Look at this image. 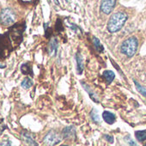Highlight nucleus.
Returning <instances> with one entry per match:
<instances>
[{
  "instance_id": "obj_22",
  "label": "nucleus",
  "mask_w": 146,
  "mask_h": 146,
  "mask_svg": "<svg viewBox=\"0 0 146 146\" xmlns=\"http://www.w3.org/2000/svg\"><path fill=\"white\" fill-rule=\"evenodd\" d=\"M129 143H130L131 146H137V144H136L132 140H130V141H129Z\"/></svg>"
},
{
  "instance_id": "obj_18",
  "label": "nucleus",
  "mask_w": 146,
  "mask_h": 146,
  "mask_svg": "<svg viewBox=\"0 0 146 146\" xmlns=\"http://www.w3.org/2000/svg\"><path fill=\"white\" fill-rule=\"evenodd\" d=\"M133 82H134V84H135V86H136V88H137V90H138V92L141 94V95H143V96H145L146 97V89H144L143 87H142L136 80H133Z\"/></svg>"
},
{
  "instance_id": "obj_2",
  "label": "nucleus",
  "mask_w": 146,
  "mask_h": 146,
  "mask_svg": "<svg viewBox=\"0 0 146 146\" xmlns=\"http://www.w3.org/2000/svg\"><path fill=\"white\" fill-rule=\"evenodd\" d=\"M15 42L11 37L10 32L5 35H0V58H5L16 47Z\"/></svg>"
},
{
  "instance_id": "obj_1",
  "label": "nucleus",
  "mask_w": 146,
  "mask_h": 146,
  "mask_svg": "<svg viewBox=\"0 0 146 146\" xmlns=\"http://www.w3.org/2000/svg\"><path fill=\"white\" fill-rule=\"evenodd\" d=\"M127 21V15L124 12H116L111 16L108 23V30L110 33H116L119 31L125 22Z\"/></svg>"
},
{
  "instance_id": "obj_12",
  "label": "nucleus",
  "mask_w": 146,
  "mask_h": 146,
  "mask_svg": "<svg viewBox=\"0 0 146 146\" xmlns=\"http://www.w3.org/2000/svg\"><path fill=\"white\" fill-rule=\"evenodd\" d=\"M102 76H103V78H104V79L106 80V82H107L108 84H110L113 81V79H114V78H115L114 72L112 71V70H105V71L103 72Z\"/></svg>"
},
{
  "instance_id": "obj_15",
  "label": "nucleus",
  "mask_w": 146,
  "mask_h": 146,
  "mask_svg": "<svg viewBox=\"0 0 146 146\" xmlns=\"http://www.w3.org/2000/svg\"><path fill=\"white\" fill-rule=\"evenodd\" d=\"M135 137L139 142H143L144 140H146V130L137 131L135 132Z\"/></svg>"
},
{
  "instance_id": "obj_25",
  "label": "nucleus",
  "mask_w": 146,
  "mask_h": 146,
  "mask_svg": "<svg viewBox=\"0 0 146 146\" xmlns=\"http://www.w3.org/2000/svg\"><path fill=\"white\" fill-rule=\"evenodd\" d=\"M60 146H69V145H60Z\"/></svg>"
},
{
  "instance_id": "obj_27",
  "label": "nucleus",
  "mask_w": 146,
  "mask_h": 146,
  "mask_svg": "<svg viewBox=\"0 0 146 146\" xmlns=\"http://www.w3.org/2000/svg\"><path fill=\"white\" fill-rule=\"evenodd\" d=\"M65 1H68V0H65Z\"/></svg>"
},
{
  "instance_id": "obj_16",
  "label": "nucleus",
  "mask_w": 146,
  "mask_h": 146,
  "mask_svg": "<svg viewBox=\"0 0 146 146\" xmlns=\"http://www.w3.org/2000/svg\"><path fill=\"white\" fill-rule=\"evenodd\" d=\"M83 87L85 89V90L89 93V95L90 96V98L94 101V102H99V99H98V97L93 93V91L91 90H90V87L86 84H83Z\"/></svg>"
},
{
  "instance_id": "obj_21",
  "label": "nucleus",
  "mask_w": 146,
  "mask_h": 146,
  "mask_svg": "<svg viewBox=\"0 0 146 146\" xmlns=\"http://www.w3.org/2000/svg\"><path fill=\"white\" fill-rule=\"evenodd\" d=\"M104 137L109 142V143H113V137L112 136H109V135H105Z\"/></svg>"
},
{
  "instance_id": "obj_7",
  "label": "nucleus",
  "mask_w": 146,
  "mask_h": 146,
  "mask_svg": "<svg viewBox=\"0 0 146 146\" xmlns=\"http://www.w3.org/2000/svg\"><path fill=\"white\" fill-rule=\"evenodd\" d=\"M21 137H22V139L23 140V142L28 146H38V143L35 142V140L34 139L31 133H29L28 131H23L21 133Z\"/></svg>"
},
{
  "instance_id": "obj_17",
  "label": "nucleus",
  "mask_w": 146,
  "mask_h": 146,
  "mask_svg": "<svg viewBox=\"0 0 146 146\" xmlns=\"http://www.w3.org/2000/svg\"><path fill=\"white\" fill-rule=\"evenodd\" d=\"M93 43H94V46H95L96 49L98 52H102L104 50V47H103V46L101 44V42H100L99 39H97L96 37H93Z\"/></svg>"
},
{
  "instance_id": "obj_11",
  "label": "nucleus",
  "mask_w": 146,
  "mask_h": 146,
  "mask_svg": "<svg viewBox=\"0 0 146 146\" xmlns=\"http://www.w3.org/2000/svg\"><path fill=\"white\" fill-rule=\"evenodd\" d=\"M57 49H58V41L55 38L52 39L50 43H49V47H48V52L50 55H55L57 53Z\"/></svg>"
},
{
  "instance_id": "obj_13",
  "label": "nucleus",
  "mask_w": 146,
  "mask_h": 146,
  "mask_svg": "<svg viewBox=\"0 0 146 146\" xmlns=\"http://www.w3.org/2000/svg\"><path fill=\"white\" fill-rule=\"evenodd\" d=\"M21 71L23 74L24 75H30L33 76V71H32V68L29 65V64L28 63H24L21 65Z\"/></svg>"
},
{
  "instance_id": "obj_10",
  "label": "nucleus",
  "mask_w": 146,
  "mask_h": 146,
  "mask_svg": "<svg viewBox=\"0 0 146 146\" xmlns=\"http://www.w3.org/2000/svg\"><path fill=\"white\" fill-rule=\"evenodd\" d=\"M102 118H103V119L105 120V122H107V123L109 124V125L113 124V123L115 122V120H116L115 115H114L113 113L108 112V111L103 112V113H102Z\"/></svg>"
},
{
  "instance_id": "obj_23",
  "label": "nucleus",
  "mask_w": 146,
  "mask_h": 146,
  "mask_svg": "<svg viewBox=\"0 0 146 146\" xmlns=\"http://www.w3.org/2000/svg\"><path fill=\"white\" fill-rule=\"evenodd\" d=\"M5 68H6V64L0 63V69H5Z\"/></svg>"
},
{
  "instance_id": "obj_20",
  "label": "nucleus",
  "mask_w": 146,
  "mask_h": 146,
  "mask_svg": "<svg viewBox=\"0 0 146 146\" xmlns=\"http://www.w3.org/2000/svg\"><path fill=\"white\" fill-rule=\"evenodd\" d=\"M0 146H12V144L10 140H5L0 143Z\"/></svg>"
},
{
  "instance_id": "obj_3",
  "label": "nucleus",
  "mask_w": 146,
  "mask_h": 146,
  "mask_svg": "<svg viewBox=\"0 0 146 146\" xmlns=\"http://www.w3.org/2000/svg\"><path fill=\"white\" fill-rule=\"evenodd\" d=\"M137 46H138L137 39L136 37H130L122 43L120 46V51L124 55L131 58L136 53Z\"/></svg>"
},
{
  "instance_id": "obj_8",
  "label": "nucleus",
  "mask_w": 146,
  "mask_h": 146,
  "mask_svg": "<svg viewBox=\"0 0 146 146\" xmlns=\"http://www.w3.org/2000/svg\"><path fill=\"white\" fill-rule=\"evenodd\" d=\"M63 137L64 139H74L76 137V129L74 126L65 127L62 131Z\"/></svg>"
},
{
  "instance_id": "obj_14",
  "label": "nucleus",
  "mask_w": 146,
  "mask_h": 146,
  "mask_svg": "<svg viewBox=\"0 0 146 146\" xmlns=\"http://www.w3.org/2000/svg\"><path fill=\"white\" fill-rule=\"evenodd\" d=\"M33 84H34L33 83V80L30 78H25L23 80V82L21 84V86L23 89H25V90H29V88H31L33 86Z\"/></svg>"
},
{
  "instance_id": "obj_5",
  "label": "nucleus",
  "mask_w": 146,
  "mask_h": 146,
  "mask_svg": "<svg viewBox=\"0 0 146 146\" xmlns=\"http://www.w3.org/2000/svg\"><path fill=\"white\" fill-rule=\"evenodd\" d=\"M116 5V0H102L101 11L106 15H109Z\"/></svg>"
},
{
  "instance_id": "obj_4",
  "label": "nucleus",
  "mask_w": 146,
  "mask_h": 146,
  "mask_svg": "<svg viewBox=\"0 0 146 146\" xmlns=\"http://www.w3.org/2000/svg\"><path fill=\"white\" fill-rule=\"evenodd\" d=\"M15 21L16 14L11 9L5 8L2 10L1 13H0V23L4 26H11L14 24Z\"/></svg>"
},
{
  "instance_id": "obj_24",
  "label": "nucleus",
  "mask_w": 146,
  "mask_h": 146,
  "mask_svg": "<svg viewBox=\"0 0 146 146\" xmlns=\"http://www.w3.org/2000/svg\"><path fill=\"white\" fill-rule=\"evenodd\" d=\"M54 2H55V4H56L57 5H59V3H58V0H54Z\"/></svg>"
},
{
  "instance_id": "obj_9",
  "label": "nucleus",
  "mask_w": 146,
  "mask_h": 146,
  "mask_svg": "<svg viewBox=\"0 0 146 146\" xmlns=\"http://www.w3.org/2000/svg\"><path fill=\"white\" fill-rule=\"evenodd\" d=\"M76 60H77V70L78 74H81L84 68V58L80 52H78L76 54Z\"/></svg>"
},
{
  "instance_id": "obj_19",
  "label": "nucleus",
  "mask_w": 146,
  "mask_h": 146,
  "mask_svg": "<svg viewBox=\"0 0 146 146\" xmlns=\"http://www.w3.org/2000/svg\"><path fill=\"white\" fill-rule=\"evenodd\" d=\"M91 117H92V119H93L96 123H100L99 115H98V113L96 112L95 109H93V111H92V113H91Z\"/></svg>"
},
{
  "instance_id": "obj_6",
  "label": "nucleus",
  "mask_w": 146,
  "mask_h": 146,
  "mask_svg": "<svg viewBox=\"0 0 146 146\" xmlns=\"http://www.w3.org/2000/svg\"><path fill=\"white\" fill-rule=\"evenodd\" d=\"M60 137L55 132V131H49L44 137V143L49 146H53L55 145L56 143H59L60 142Z\"/></svg>"
},
{
  "instance_id": "obj_26",
  "label": "nucleus",
  "mask_w": 146,
  "mask_h": 146,
  "mask_svg": "<svg viewBox=\"0 0 146 146\" xmlns=\"http://www.w3.org/2000/svg\"><path fill=\"white\" fill-rule=\"evenodd\" d=\"M143 146H146V143H145V144H144V145H143Z\"/></svg>"
}]
</instances>
